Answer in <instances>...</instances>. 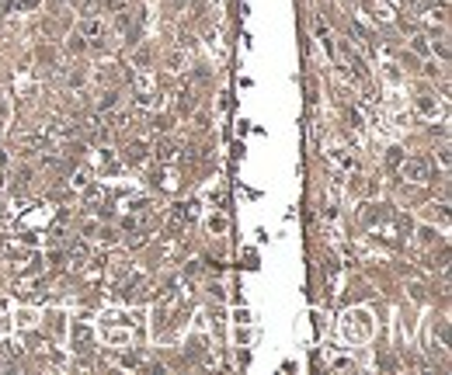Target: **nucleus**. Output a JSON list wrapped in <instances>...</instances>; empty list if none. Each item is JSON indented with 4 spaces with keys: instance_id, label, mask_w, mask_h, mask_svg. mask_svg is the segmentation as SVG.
Returning <instances> with one entry per match:
<instances>
[{
    "instance_id": "1",
    "label": "nucleus",
    "mask_w": 452,
    "mask_h": 375,
    "mask_svg": "<svg viewBox=\"0 0 452 375\" xmlns=\"http://www.w3.org/2000/svg\"><path fill=\"white\" fill-rule=\"evenodd\" d=\"M428 174H432V167H428V160H407L404 163V177L407 181H428Z\"/></svg>"
},
{
    "instance_id": "2",
    "label": "nucleus",
    "mask_w": 452,
    "mask_h": 375,
    "mask_svg": "<svg viewBox=\"0 0 452 375\" xmlns=\"http://www.w3.org/2000/svg\"><path fill=\"white\" fill-rule=\"evenodd\" d=\"M421 111L424 115H438V101L432 104V97H421Z\"/></svg>"
}]
</instances>
